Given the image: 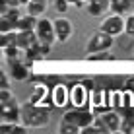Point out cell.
Instances as JSON below:
<instances>
[{"label": "cell", "mask_w": 134, "mask_h": 134, "mask_svg": "<svg viewBox=\"0 0 134 134\" xmlns=\"http://www.w3.org/2000/svg\"><path fill=\"white\" fill-rule=\"evenodd\" d=\"M16 27H14V24L8 18H2L0 16V33H10V31H14Z\"/></svg>", "instance_id": "cell-22"}, {"label": "cell", "mask_w": 134, "mask_h": 134, "mask_svg": "<svg viewBox=\"0 0 134 134\" xmlns=\"http://www.w3.org/2000/svg\"><path fill=\"white\" fill-rule=\"evenodd\" d=\"M35 35L41 43L45 45H53L57 43V33H54V21H51L49 18H39L35 27Z\"/></svg>", "instance_id": "cell-6"}, {"label": "cell", "mask_w": 134, "mask_h": 134, "mask_svg": "<svg viewBox=\"0 0 134 134\" xmlns=\"http://www.w3.org/2000/svg\"><path fill=\"white\" fill-rule=\"evenodd\" d=\"M124 33L134 39V12H130L126 16V27H124Z\"/></svg>", "instance_id": "cell-21"}, {"label": "cell", "mask_w": 134, "mask_h": 134, "mask_svg": "<svg viewBox=\"0 0 134 134\" xmlns=\"http://www.w3.org/2000/svg\"><path fill=\"white\" fill-rule=\"evenodd\" d=\"M111 2H113V4H115V2H121V0H111Z\"/></svg>", "instance_id": "cell-30"}, {"label": "cell", "mask_w": 134, "mask_h": 134, "mask_svg": "<svg viewBox=\"0 0 134 134\" xmlns=\"http://www.w3.org/2000/svg\"><path fill=\"white\" fill-rule=\"evenodd\" d=\"M70 103L74 107H86L90 103V95H87V87L84 84H74L70 87Z\"/></svg>", "instance_id": "cell-9"}, {"label": "cell", "mask_w": 134, "mask_h": 134, "mask_svg": "<svg viewBox=\"0 0 134 134\" xmlns=\"http://www.w3.org/2000/svg\"><path fill=\"white\" fill-rule=\"evenodd\" d=\"M111 6H113L111 0H87L86 12L90 14V16H93V18H99V16H103L105 12H109Z\"/></svg>", "instance_id": "cell-11"}, {"label": "cell", "mask_w": 134, "mask_h": 134, "mask_svg": "<svg viewBox=\"0 0 134 134\" xmlns=\"http://www.w3.org/2000/svg\"><path fill=\"white\" fill-rule=\"evenodd\" d=\"M0 87H10V80H8V74L6 72L0 74Z\"/></svg>", "instance_id": "cell-26"}, {"label": "cell", "mask_w": 134, "mask_h": 134, "mask_svg": "<svg viewBox=\"0 0 134 134\" xmlns=\"http://www.w3.org/2000/svg\"><path fill=\"white\" fill-rule=\"evenodd\" d=\"M10 62V70H12V80H18V82H25L29 78V64L25 60L21 62L20 58H14V60H8Z\"/></svg>", "instance_id": "cell-10"}, {"label": "cell", "mask_w": 134, "mask_h": 134, "mask_svg": "<svg viewBox=\"0 0 134 134\" xmlns=\"http://www.w3.org/2000/svg\"><path fill=\"white\" fill-rule=\"evenodd\" d=\"M0 16H2V18H8V20L14 24V27H16V24L20 21V18H21V14H20V10H18V8H10L6 14H0Z\"/></svg>", "instance_id": "cell-20"}, {"label": "cell", "mask_w": 134, "mask_h": 134, "mask_svg": "<svg viewBox=\"0 0 134 134\" xmlns=\"http://www.w3.org/2000/svg\"><path fill=\"white\" fill-rule=\"evenodd\" d=\"M35 41H37L35 31H16V43H18V49L21 53H25Z\"/></svg>", "instance_id": "cell-13"}, {"label": "cell", "mask_w": 134, "mask_h": 134, "mask_svg": "<svg viewBox=\"0 0 134 134\" xmlns=\"http://www.w3.org/2000/svg\"><path fill=\"white\" fill-rule=\"evenodd\" d=\"M70 6H76V8H86V0H68Z\"/></svg>", "instance_id": "cell-27"}, {"label": "cell", "mask_w": 134, "mask_h": 134, "mask_svg": "<svg viewBox=\"0 0 134 134\" xmlns=\"http://www.w3.org/2000/svg\"><path fill=\"white\" fill-rule=\"evenodd\" d=\"M99 119H101V122H103L107 134L122 130V115H119L117 111H103V113L99 115Z\"/></svg>", "instance_id": "cell-7"}, {"label": "cell", "mask_w": 134, "mask_h": 134, "mask_svg": "<svg viewBox=\"0 0 134 134\" xmlns=\"http://www.w3.org/2000/svg\"><path fill=\"white\" fill-rule=\"evenodd\" d=\"M53 8H54L58 14H66L68 8H70V2H68V0H54Z\"/></svg>", "instance_id": "cell-23"}, {"label": "cell", "mask_w": 134, "mask_h": 134, "mask_svg": "<svg viewBox=\"0 0 134 134\" xmlns=\"http://www.w3.org/2000/svg\"><path fill=\"white\" fill-rule=\"evenodd\" d=\"M54 33H57V43H68L74 33V25L66 18H57L54 20Z\"/></svg>", "instance_id": "cell-8"}, {"label": "cell", "mask_w": 134, "mask_h": 134, "mask_svg": "<svg viewBox=\"0 0 134 134\" xmlns=\"http://www.w3.org/2000/svg\"><path fill=\"white\" fill-rule=\"evenodd\" d=\"M12 97H14V91L10 90V87H0V103L12 99Z\"/></svg>", "instance_id": "cell-24"}, {"label": "cell", "mask_w": 134, "mask_h": 134, "mask_svg": "<svg viewBox=\"0 0 134 134\" xmlns=\"http://www.w3.org/2000/svg\"><path fill=\"white\" fill-rule=\"evenodd\" d=\"M37 20H39V18L31 16V14H25V16H21L20 21L16 24V31H35Z\"/></svg>", "instance_id": "cell-15"}, {"label": "cell", "mask_w": 134, "mask_h": 134, "mask_svg": "<svg viewBox=\"0 0 134 134\" xmlns=\"http://www.w3.org/2000/svg\"><path fill=\"white\" fill-rule=\"evenodd\" d=\"M121 2L128 8V12H132V10H134V0H121Z\"/></svg>", "instance_id": "cell-28"}, {"label": "cell", "mask_w": 134, "mask_h": 134, "mask_svg": "<svg viewBox=\"0 0 134 134\" xmlns=\"http://www.w3.org/2000/svg\"><path fill=\"white\" fill-rule=\"evenodd\" d=\"M113 43H115V37L99 29L90 37V41H87V45H86V54L99 53V51H111Z\"/></svg>", "instance_id": "cell-3"}, {"label": "cell", "mask_w": 134, "mask_h": 134, "mask_svg": "<svg viewBox=\"0 0 134 134\" xmlns=\"http://www.w3.org/2000/svg\"><path fill=\"white\" fill-rule=\"evenodd\" d=\"M58 132H60V134H80L82 128L76 126V124H72V122L60 121V124H58Z\"/></svg>", "instance_id": "cell-17"}, {"label": "cell", "mask_w": 134, "mask_h": 134, "mask_svg": "<svg viewBox=\"0 0 134 134\" xmlns=\"http://www.w3.org/2000/svg\"><path fill=\"white\" fill-rule=\"evenodd\" d=\"M121 132H124V134H134V113L122 117V130Z\"/></svg>", "instance_id": "cell-18"}, {"label": "cell", "mask_w": 134, "mask_h": 134, "mask_svg": "<svg viewBox=\"0 0 134 134\" xmlns=\"http://www.w3.org/2000/svg\"><path fill=\"white\" fill-rule=\"evenodd\" d=\"M21 121V105L16 101V97L0 103V122H12L18 124Z\"/></svg>", "instance_id": "cell-5"}, {"label": "cell", "mask_w": 134, "mask_h": 134, "mask_svg": "<svg viewBox=\"0 0 134 134\" xmlns=\"http://www.w3.org/2000/svg\"><path fill=\"white\" fill-rule=\"evenodd\" d=\"M0 4H6V6H10V8H20L21 6L20 0H0Z\"/></svg>", "instance_id": "cell-25"}, {"label": "cell", "mask_w": 134, "mask_h": 134, "mask_svg": "<svg viewBox=\"0 0 134 134\" xmlns=\"http://www.w3.org/2000/svg\"><path fill=\"white\" fill-rule=\"evenodd\" d=\"M126 87H128L130 91H134V78H130V80L126 82Z\"/></svg>", "instance_id": "cell-29"}, {"label": "cell", "mask_w": 134, "mask_h": 134, "mask_svg": "<svg viewBox=\"0 0 134 134\" xmlns=\"http://www.w3.org/2000/svg\"><path fill=\"white\" fill-rule=\"evenodd\" d=\"M21 122L29 128H45L51 122V111L45 105L24 103L21 105Z\"/></svg>", "instance_id": "cell-1"}, {"label": "cell", "mask_w": 134, "mask_h": 134, "mask_svg": "<svg viewBox=\"0 0 134 134\" xmlns=\"http://www.w3.org/2000/svg\"><path fill=\"white\" fill-rule=\"evenodd\" d=\"M51 99H53V105L64 107L66 103H70V90H68L66 86H62V84L54 86L53 91H51Z\"/></svg>", "instance_id": "cell-12"}, {"label": "cell", "mask_w": 134, "mask_h": 134, "mask_svg": "<svg viewBox=\"0 0 134 134\" xmlns=\"http://www.w3.org/2000/svg\"><path fill=\"white\" fill-rule=\"evenodd\" d=\"M87 60H111L113 54L111 51H99V53H91V54H86Z\"/></svg>", "instance_id": "cell-19"}, {"label": "cell", "mask_w": 134, "mask_h": 134, "mask_svg": "<svg viewBox=\"0 0 134 134\" xmlns=\"http://www.w3.org/2000/svg\"><path fill=\"white\" fill-rule=\"evenodd\" d=\"M45 12H47V0H31L27 4V14H31L35 18H41Z\"/></svg>", "instance_id": "cell-16"}, {"label": "cell", "mask_w": 134, "mask_h": 134, "mask_svg": "<svg viewBox=\"0 0 134 134\" xmlns=\"http://www.w3.org/2000/svg\"><path fill=\"white\" fill-rule=\"evenodd\" d=\"M62 121L72 122L80 128H86L95 121V111H86L84 107H74L72 111H64L62 113Z\"/></svg>", "instance_id": "cell-2"}, {"label": "cell", "mask_w": 134, "mask_h": 134, "mask_svg": "<svg viewBox=\"0 0 134 134\" xmlns=\"http://www.w3.org/2000/svg\"><path fill=\"white\" fill-rule=\"evenodd\" d=\"M49 97V90L45 84H35L33 86V91H31V97L27 99L29 103L33 105H45V99Z\"/></svg>", "instance_id": "cell-14"}, {"label": "cell", "mask_w": 134, "mask_h": 134, "mask_svg": "<svg viewBox=\"0 0 134 134\" xmlns=\"http://www.w3.org/2000/svg\"><path fill=\"white\" fill-rule=\"evenodd\" d=\"M124 27H126V16H121V14H109L99 24L101 31H105L113 37H121L124 33Z\"/></svg>", "instance_id": "cell-4"}]
</instances>
